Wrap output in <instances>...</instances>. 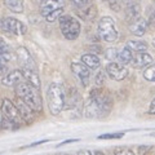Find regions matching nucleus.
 I'll return each mask as SVG.
<instances>
[{"instance_id": "4468645a", "label": "nucleus", "mask_w": 155, "mask_h": 155, "mask_svg": "<svg viewBox=\"0 0 155 155\" xmlns=\"http://www.w3.org/2000/svg\"><path fill=\"white\" fill-rule=\"evenodd\" d=\"M130 64L136 69H145V67L153 64V57L146 52H136V54H133L132 57Z\"/></svg>"}, {"instance_id": "0eeeda50", "label": "nucleus", "mask_w": 155, "mask_h": 155, "mask_svg": "<svg viewBox=\"0 0 155 155\" xmlns=\"http://www.w3.org/2000/svg\"><path fill=\"white\" fill-rule=\"evenodd\" d=\"M0 26L4 31H7L13 35H25L27 31V26L23 22H21L19 19L14 17H5L2 19Z\"/></svg>"}, {"instance_id": "c9c22d12", "label": "nucleus", "mask_w": 155, "mask_h": 155, "mask_svg": "<svg viewBox=\"0 0 155 155\" xmlns=\"http://www.w3.org/2000/svg\"><path fill=\"white\" fill-rule=\"evenodd\" d=\"M76 141H79V140H66V141L64 142H61L58 146H62V145H66V143H70V142H76Z\"/></svg>"}, {"instance_id": "9b49d317", "label": "nucleus", "mask_w": 155, "mask_h": 155, "mask_svg": "<svg viewBox=\"0 0 155 155\" xmlns=\"http://www.w3.org/2000/svg\"><path fill=\"white\" fill-rule=\"evenodd\" d=\"M147 27H149L147 21L141 16H138L129 21V31L136 36L145 35V32L147 31Z\"/></svg>"}, {"instance_id": "412c9836", "label": "nucleus", "mask_w": 155, "mask_h": 155, "mask_svg": "<svg viewBox=\"0 0 155 155\" xmlns=\"http://www.w3.org/2000/svg\"><path fill=\"white\" fill-rule=\"evenodd\" d=\"M81 13H80V16L83 17L84 19H87V21H91V19H93L96 16H97V8L93 3L89 4L88 7H85L83 9H80Z\"/></svg>"}, {"instance_id": "1a4fd4ad", "label": "nucleus", "mask_w": 155, "mask_h": 155, "mask_svg": "<svg viewBox=\"0 0 155 155\" xmlns=\"http://www.w3.org/2000/svg\"><path fill=\"white\" fill-rule=\"evenodd\" d=\"M71 71L76 76V79L80 81L84 87L89 84L91 80V69H88L83 62H72L71 64Z\"/></svg>"}, {"instance_id": "a878e982", "label": "nucleus", "mask_w": 155, "mask_h": 155, "mask_svg": "<svg viewBox=\"0 0 155 155\" xmlns=\"http://www.w3.org/2000/svg\"><path fill=\"white\" fill-rule=\"evenodd\" d=\"M105 80H106V71L100 70L96 74V76H94V83H96V85H98V87L102 85L105 83Z\"/></svg>"}, {"instance_id": "4c0bfd02", "label": "nucleus", "mask_w": 155, "mask_h": 155, "mask_svg": "<svg viewBox=\"0 0 155 155\" xmlns=\"http://www.w3.org/2000/svg\"><path fill=\"white\" fill-rule=\"evenodd\" d=\"M153 47L155 48V39H154V40H153Z\"/></svg>"}, {"instance_id": "6e6552de", "label": "nucleus", "mask_w": 155, "mask_h": 155, "mask_svg": "<svg viewBox=\"0 0 155 155\" xmlns=\"http://www.w3.org/2000/svg\"><path fill=\"white\" fill-rule=\"evenodd\" d=\"M106 74H107L111 79L114 80H124L125 78L128 76V70L127 67H125L124 65L119 64V62H115V61H111L110 64L106 66Z\"/></svg>"}, {"instance_id": "f704fd0d", "label": "nucleus", "mask_w": 155, "mask_h": 155, "mask_svg": "<svg viewBox=\"0 0 155 155\" xmlns=\"http://www.w3.org/2000/svg\"><path fill=\"white\" fill-rule=\"evenodd\" d=\"M78 155H96L93 151H91V150H80Z\"/></svg>"}, {"instance_id": "c85d7f7f", "label": "nucleus", "mask_w": 155, "mask_h": 155, "mask_svg": "<svg viewBox=\"0 0 155 155\" xmlns=\"http://www.w3.org/2000/svg\"><path fill=\"white\" fill-rule=\"evenodd\" d=\"M116 56H118V51H116L115 48H107V49L105 51V57L107 58L109 61H115Z\"/></svg>"}, {"instance_id": "c756f323", "label": "nucleus", "mask_w": 155, "mask_h": 155, "mask_svg": "<svg viewBox=\"0 0 155 155\" xmlns=\"http://www.w3.org/2000/svg\"><path fill=\"white\" fill-rule=\"evenodd\" d=\"M114 155H134V153L128 147H116L114 150Z\"/></svg>"}, {"instance_id": "5701e85b", "label": "nucleus", "mask_w": 155, "mask_h": 155, "mask_svg": "<svg viewBox=\"0 0 155 155\" xmlns=\"http://www.w3.org/2000/svg\"><path fill=\"white\" fill-rule=\"evenodd\" d=\"M143 78L149 81H155V65H149L143 70Z\"/></svg>"}, {"instance_id": "f3484780", "label": "nucleus", "mask_w": 155, "mask_h": 155, "mask_svg": "<svg viewBox=\"0 0 155 155\" xmlns=\"http://www.w3.org/2000/svg\"><path fill=\"white\" fill-rule=\"evenodd\" d=\"M81 62H83V64L91 70L98 69L100 65H101L100 58L96 54H93V53H85V54H83L81 56Z\"/></svg>"}, {"instance_id": "f8f14e48", "label": "nucleus", "mask_w": 155, "mask_h": 155, "mask_svg": "<svg viewBox=\"0 0 155 155\" xmlns=\"http://www.w3.org/2000/svg\"><path fill=\"white\" fill-rule=\"evenodd\" d=\"M14 105H16V107H17L18 113H19V115H21L23 122L25 123L34 122V118H35L34 113H35V111H34L30 106L26 105L21 98H19V97H16V102H14Z\"/></svg>"}, {"instance_id": "ddd939ff", "label": "nucleus", "mask_w": 155, "mask_h": 155, "mask_svg": "<svg viewBox=\"0 0 155 155\" xmlns=\"http://www.w3.org/2000/svg\"><path fill=\"white\" fill-rule=\"evenodd\" d=\"M23 80H25V78H23L22 71L13 70V71L7 72V74L2 78V84L5 87H16L19 83H22Z\"/></svg>"}, {"instance_id": "bb28decb", "label": "nucleus", "mask_w": 155, "mask_h": 155, "mask_svg": "<svg viewBox=\"0 0 155 155\" xmlns=\"http://www.w3.org/2000/svg\"><path fill=\"white\" fill-rule=\"evenodd\" d=\"M107 2H109L110 8L113 9L114 12H120V11H122V8L124 7L122 0H107Z\"/></svg>"}, {"instance_id": "72a5a7b5", "label": "nucleus", "mask_w": 155, "mask_h": 155, "mask_svg": "<svg viewBox=\"0 0 155 155\" xmlns=\"http://www.w3.org/2000/svg\"><path fill=\"white\" fill-rule=\"evenodd\" d=\"M123 2V5L127 7V5H132V4H137L140 0H122Z\"/></svg>"}, {"instance_id": "a211bd4d", "label": "nucleus", "mask_w": 155, "mask_h": 155, "mask_svg": "<svg viewBox=\"0 0 155 155\" xmlns=\"http://www.w3.org/2000/svg\"><path fill=\"white\" fill-rule=\"evenodd\" d=\"M132 57H133V52L129 49L128 47H124L122 48L119 52H118V56H116V60L119 61V64L122 65H128L130 64V61H132Z\"/></svg>"}, {"instance_id": "f03ea898", "label": "nucleus", "mask_w": 155, "mask_h": 155, "mask_svg": "<svg viewBox=\"0 0 155 155\" xmlns=\"http://www.w3.org/2000/svg\"><path fill=\"white\" fill-rule=\"evenodd\" d=\"M14 88H16L17 97H19L26 105L30 106L35 113H40L43 110V101H41L40 94H39L38 88L28 84L25 80L22 83H19L18 85H16Z\"/></svg>"}, {"instance_id": "b1692460", "label": "nucleus", "mask_w": 155, "mask_h": 155, "mask_svg": "<svg viewBox=\"0 0 155 155\" xmlns=\"http://www.w3.org/2000/svg\"><path fill=\"white\" fill-rule=\"evenodd\" d=\"M0 129H17L14 127V124L9 119H7L2 113H0Z\"/></svg>"}, {"instance_id": "e433bc0d", "label": "nucleus", "mask_w": 155, "mask_h": 155, "mask_svg": "<svg viewBox=\"0 0 155 155\" xmlns=\"http://www.w3.org/2000/svg\"><path fill=\"white\" fill-rule=\"evenodd\" d=\"M151 19H153V21H154V25H155V14H154V16L151 17Z\"/></svg>"}, {"instance_id": "2f4dec72", "label": "nucleus", "mask_w": 155, "mask_h": 155, "mask_svg": "<svg viewBox=\"0 0 155 155\" xmlns=\"http://www.w3.org/2000/svg\"><path fill=\"white\" fill-rule=\"evenodd\" d=\"M5 52H8V44L5 43V40L0 39V54H3Z\"/></svg>"}, {"instance_id": "aec40b11", "label": "nucleus", "mask_w": 155, "mask_h": 155, "mask_svg": "<svg viewBox=\"0 0 155 155\" xmlns=\"http://www.w3.org/2000/svg\"><path fill=\"white\" fill-rule=\"evenodd\" d=\"M9 61H11V53L9 52L0 54V76H4L7 72H9Z\"/></svg>"}, {"instance_id": "473e14b6", "label": "nucleus", "mask_w": 155, "mask_h": 155, "mask_svg": "<svg viewBox=\"0 0 155 155\" xmlns=\"http://www.w3.org/2000/svg\"><path fill=\"white\" fill-rule=\"evenodd\" d=\"M149 114L155 115V98L151 101V104H150V106H149Z\"/></svg>"}, {"instance_id": "7c9ffc66", "label": "nucleus", "mask_w": 155, "mask_h": 155, "mask_svg": "<svg viewBox=\"0 0 155 155\" xmlns=\"http://www.w3.org/2000/svg\"><path fill=\"white\" fill-rule=\"evenodd\" d=\"M124 133H107V134H101L98 136L100 140H113V138H122Z\"/></svg>"}, {"instance_id": "9d476101", "label": "nucleus", "mask_w": 155, "mask_h": 155, "mask_svg": "<svg viewBox=\"0 0 155 155\" xmlns=\"http://www.w3.org/2000/svg\"><path fill=\"white\" fill-rule=\"evenodd\" d=\"M16 54H17L18 64L21 65V69H26V70H38L32 56L30 54V52H28L25 47L17 48Z\"/></svg>"}, {"instance_id": "f257e3e1", "label": "nucleus", "mask_w": 155, "mask_h": 155, "mask_svg": "<svg viewBox=\"0 0 155 155\" xmlns=\"http://www.w3.org/2000/svg\"><path fill=\"white\" fill-rule=\"evenodd\" d=\"M111 106L113 101L110 96L102 89H94L91 92L89 98L84 105V116L89 119L105 118L109 115Z\"/></svg>"}, {"instance_id": "4be33fe9", "label": "nucleus", "mask_w": 155, "mask_h": 155, "mask_svg": "<svg viewBox=\"0 0 155 155\" xmlns=\"http://www.w3.org/2000/svg\"><path fill=\"white\" fill-rule=\"evenodd\" d=\"M127 47L132 52H146L147 49V44L141 40H129L127 43Z\"/></svg>"}, {"instance_id": "393cba45", "label": "nucleus", "mask_w": 155, "mask_h": 155, "mask_svg": "<svg viewBox=\"0 0 155 155\" xmlns=\"http://www.w3.org/2000/svg\"><path fill=\"white\" fill-rule=\"evenodd\" d=\"M62 13H64V8L57 9V11L49 13V14H48V16H45L44 18H45V21H48V22H54L56 19H58V18L62 16Z\"/></svg>"}, {"instance_id": "20e7f679", "label": "nucleus", "mask_w": 155, "mask_h": 155, "mask_svg": "<svg viewBox=\"0 0 155 155\" xmlns=\"http://www.w3.org/2000/svg\"><path fill=\"white\" fill-rule=\"evenodd\" d=\"M60 21V28L61 32L67 40H75L80 35V22L75 17L69 16V14H62L58 18Z\"/></svg>"}, {"instance_id": "423d86ee", "label": "nucleus", "mask_w": 155, "mask_h": 155, "mask_svg": "<svg viewBox=\"0 0 155 155\" xmlns=\"http://www.w3.org/2000/svg\"><path fill=\"white\" fill-rule=\"evenodd\" d=\"M2 114L5 116L7 119L11 120L16 128H19L23 123V120H22L21 115H19V113H18L16 105L8 98H4L3 102H2Z\"/></svg>"}, {"instance_id": "6ab92c4d", "label": "nucleus", "mask_w": 155, "mask_h": 155, "mask_svg": "<svg viewBox=\"0 0 155 155\" xmlns=\"http://www.w3.org/2000/svg\"><path fill=\"white\" fill-rule=\"evenodd\" d=\"M4 4L13 13L23 12V0H4Z\"/></svg>"}, {"instance_id": "dca6fc26", "label": "nucleus", "mask_w": 155, "mask_h": 155, "mask_svg": "<svg viewBox=\"0 0 155 155\" xmlns=\"http://www.w3.org/2000/svg\"><path fill=\"white\" fill-rule=\"evenodd\" d=\"M23 78L25 80L27 81L28 84H31L32 87L35 88H40V79H39V75H38V70H26V69H21Z\"/></svg>"}, {"instance_id": "58836bf2", "label": "nucleus", "mask_w": 155, "mask_h": 155, "mask_svg": "<svg viewBox=\"0 0 155 155\" xmlns=\"http://www.w3.org/2000/svg\"><path fill=\"white\" fill-rule=\"evenodd\" d=\"M102 2H107V0H102Z\"/></svg>"}, {"instance_id": "39448f33", "label": "nucleus", "mask_w": 155, "mask_h": 155, "mask_svg": "<svg viewBox=\"0 0 155 155\" xmlns=\"http://www.w3.org/2000/svg\"><path fill=\"white\" fill-rule=\"evenodd\" d=\"M98 35L102 40L107 43H114L116 41L119 34L116 30L115 22L111 17H102L98 22Z\"/></svg>"}, {"instance_id": "cd10ccee", "label": "nucleus", "mask_w": 155, "mask_h": 155, "mask_svg": "<svg viewBox=\"0 0 155 155\" xmlns=\"http://www.w3.org/2000/svg\"><path fill=\"white\" fill-rule=\"evenodd\" d=\"M70 2L74 4L78 9H83L85 7H88L89 4L93 3V0H70Z\"/></svg>"}, {"instance_id": "7ed1b4c3", "label": "nucleus", "mask_w": 155, "mask_h": 155, "mask_svg": "<svg viewBox=\"0 0 155 155\" xmlns=\"http://www.w3.org/2000/svg\"><path fill=\"white\" fill-rule=\"evenodd\" d=\"M66 91L60 83H52L47 91V102L52 115H58L65 107Z\"/></svg>"}, {"instance_id": "ea45409f", "label": "nucleus", "mask_w": 155, "mask_h": 155, "mask_svg": "<svg viewBox=\"0 0 155 155\" xmlns=\"http://www.w3.org/2000/svg\"><path fill=\"white\" fill-rule=\"evenodd\" d=\"M66 155H70V154H66Z\"/></svg>"}, {"instance_id": "2eb2a0df", "label": "nucleus", "mask_w": 155, "mask_h": 155, "mask_svg": "<svg viewBox=\"0 0 155 155\" xmlns=\"http://www.w3.org/2000/svg\"><path fill=\"white\" fill-rule=\"evenodd\" d=\"M61 8H64V0H43L40 4V14L45 17Z\"/></svg>"}]
</instances>
